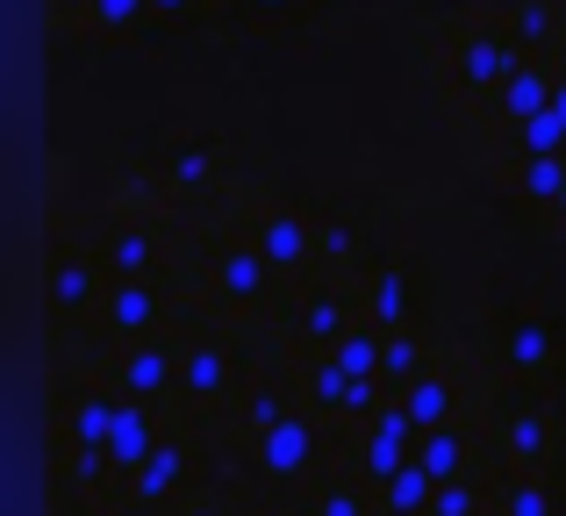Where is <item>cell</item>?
Masks as SVG:
<instances>
[{
    "mask_svg": "<svg viewBox=\"0 0 566 516\" xmlns=\"http://www.w3.org/2000/svg\"><path fill=\"white\" fill-rule=\"evenodd\" d=\"M524 43L510 36V29H495V22H481V29H467V36L452 43V86L467 101H481V108H495L502 101V86L516 80V65H524Z\"/></svg>",
    "mask_w": 566,
    "mask_h": 516,
    "instance_id": "obj_1",
    "label": "cell"
},
{
    "mask_svg": "<svg viewBox=\"0 0 566 516\" xmlns=\"http://www.w3.org/2000/svg\"><path fill=\"white\" fill-rule=\"evenodd\" d=\"M553 94H559V65H545L538 51L516 65V80L502 86V101H495V115H510V123H531V115H545L553 108Z\"/></svg>",
    "mask_w": 566,
    "mask_h": 516,
    "instance_id": "obj_2",
    "label": "cell"
},
{
    "mask_svg": "<svg viewBox=\"0 0 566 516\" xmlns=\"http://www.w3.org/2000/svg\"><path fill=\"white\" fill-rule=\"evenodd\" d=\"M259 252L273 259V265H294V259L308 252V223H302V215H287V209L265 215V223H259Z\"/></svg>",
    "mask_w": 566,
    "mask_h": 516,
    "instance_id": "obj_3",
    "label": "cell"
},
{
    "mask_svg": "<svg viewBox=\"0 0 566 516\" xmlns=\"http://www.w3.org/2000/svg\"><path fill=\"white\" fill-rule=\"evenodd\" d=\"M144 14H151V0H80V22L94 36H129Z\"/></svg>",
    "mask_w": 566,
    "mask_h": 516,
    "instance_id": "obj_4",
    "label": "cell"
},
{
    "mask_svg": "<svg viewBox=\"0 0 566 516\" xmlns=\"http://www.w3.org/2000/svg\"><path fill=\"white\" fill-rule=\"evenodd\" d=\"M516 144H524V158H566V123L545 108L531 123H516Z\"/></svg>",
    "mask_w": 566,
    "mask_h": 516,
    "instance_id": "obj_5",
    "label": "cell"
},
{
    "mask_svg": "<svg viewBox=\"0 0 566 516\" xmlns=\"http://www.w3.org/2000/svg\"><path fill=\"white\" fill-rule=\"evenodd\" d=\"M524 187L538 201H559L566 194V158H524Z\"/></svg>",
    "mask_w": 566,
    "mask_h": 516,
    "instance_id": "obj_6",
    "label": "cell"
},
{
    "mask_svg": "<svg viewBox=\"0 0 566 516\" xmlns=\"http://www.w3.org/2000/svg\"><path fill=\"white\" fill-rule=\"evenodd\" d=\"M108 316L123 323V330H137V323H151V287H144V280H129V287H115Z\"/></svg>",
    "mask_w": 566,
    "mask_h": 516,
    "instance_id": "obj_7",
    "label": "cell"
},
{
    "mask_svg": "<svg viewBox=\"0 0 566 516\" xmlns=\"http://www.w3.org/2000/svg\"><path fill=\"white\" fill-rule=\"evenodd\" d=\"M222 280H230L237 294H259V280H265V252H230V259H222Z\"/></svg>",
    "mask_w": 566,
    "mask_h": 516,
    "instance_id": "obj_8",
    "label": "cell"
},
{
    "mask_svg": "<svg viewBox=\"0 0 566 516\" xmlns=\"http://www.w3.org/2000/svg\"><path fill=\"white\" fill-rule=\"evenodd\" d=\"M208 180V151H172V187H201Z\"/></svg>",
    "mask_w": 566,
    "mask_h": 516,
    "instance_id": "obj_9",
    "label": "cell"
},
{
    "mask_svg": "<svg viewBox=\"0 0 566 516\" xmlns=\"http://www.w3.org/2000/svg\"><path fill=\"white\" fill-rule=\"evenodd\" d=\"M144 259H151V238H144V230L115 238V265H144Z\"/></svg>",
    "mask_w": 566,
    "mask_h": 516,
    "instance_id": "obj_10",
    "label": "cell"
},
{
    "mask_svg": "<svg viewBox=\"0 0 566 516\" xmlns=\"http://www.w3.org/2000/svg\"><path fill=\"white\" fill-rule=\"evenodd\" d=\"M57 302H86V265H57Z\"/></svg>",
    "mask_w": 566,
    "mask_h": 516,
    "instance_id": "obj_11",
    "label": "cell"
},
{
    "mask_svg": "<svg viewBox=\"0 0 566 516\" xmlns=\"http://www.w3.org/2000/svg\"><path fill=\"white\" fill-rule=\"evenodd\" d=\"M273 460H280V466H302V431H280V438H273Z\"/></svg>",
    "mask_w": 566,
    "mask_h": 516,
    "instance_id": "obj_12",
    "label": "cell"
},
{
    "mask_svg": "<svg viewBox=\"0 0 566 516\" xmlns=\"http://www.w3.org/2000/svg\"><path fill=\"white\" fill-rule=\"evenodd\" d=\"M201 0H151V14H166V22H180V14H193Z\"/></svg>",
    "mask_w": 566,
    "mask_h": 516,
    "instance_id": "obj_13",
    "label": "cell"
},
{
    "mask_svg": "<svg viewBox=\"0 0 566 516\" xmlns=\"http://www.w3.org/2000/svg\"><path fill=\"white\" fill-rule=\"evenodd\" d=\"M251 8H287V0H251Z\"/></svg>",
    "mask_w": 566,
    "mask_h": 516,
    "instance_id": "obj_14",
    "label": "cell"
},
{
    "mask_svg": "<svg viewBox=\"0 0 566 516\" xmlns=\"http://www.w3.org/2000/svg\"><path fill=\"white\" fill-rule=\"evenodd\" d=\"M559 209H566V194H559Z\"/></svg>",
    "mask_w": 566,
    "mask_h": 516,
    "instance_id": "obj_15",
    "label": "cell"
},
{
    "mask_svg": "<svg viewBox=\"0 0 566 516\" xmlns=\"http://www.w3.org/2000/svg\"><path fill=\"white\" fill-rule=\"evenodd\" d=\"M57 8H65V0H57Z\"/></svg>",
    "mask_w": 566,
    "mask_h": 516,
    "instance_id": "obj_16",
    "label": "cell"
}]
</instances>
